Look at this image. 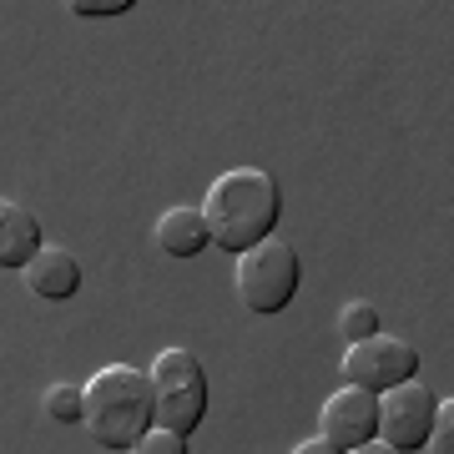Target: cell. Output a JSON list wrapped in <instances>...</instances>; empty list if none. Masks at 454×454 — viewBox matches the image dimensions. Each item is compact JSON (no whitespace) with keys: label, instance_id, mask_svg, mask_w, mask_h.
I'll return each mask as SVG.
<instances>
[{"label":"cell","instance_id":"2","mask_svg":"<svg viewBox=\"0 0 454 454\" xmlns=\"http://www.w3.org/2000/svg\"><path fill=\"white\" fill-rule=\"evenodd\" d=\"M82 424L91 429L101 450H131L157 424L152 404V373L131 364H106L82 384Z\"/></svg>","mask_w":454,"mask_h":454},{"label":"cell","instance_id":"4","mask_svg":"<svg viewBox=\"0 0 454 454\" xmlns=\"http://www.w3.org/2000/svg\"><path fill=\"white\" fill-rule=\"evenodd\" d=\"M238 258V298H243L247 313H258V318H273L293 303V293H298V253L293 243H278V238H262V243L243 247V253H232Z\"/></svg>","mask_w":454,"mask_h":454},{"label":"cell","instance_id":"14","mask_svg":"<svg viewBox=\"0 0 454 454\" xmlns=\"http://www.w3.org/2000/svg\"><path fill=\"white\" fill-rule=\"evenodd\" d=\"M131 450H137V454H182V450H187V439L172 434V429H162V424H152V429L131 444Z\"/></svg>","mask_w":454,"mask_h":454},{"label":"cell","instance_id":"16","mask_svg":"<svg viewBox=\"0 0 454 454\" xmlns=\"http://www.w3.org/2000/svg\"><path fill=\"white\" fill-rule=\"evenodd\" d=\"M298 454H339V450H333L324 434H313V439H303V444H298Z\"/></svg>","mask_w":454,"mask_h":454},{"label":"cell","instance_id":"7","mask_svg":"<svg viewBox=\"0 0 454 454\" xmlns=\"http://www.w3.org/2000/svg\"><path fill=\"white\" fill-rule=\"evenodd\" d=\"M373 429H379V394L358 389V384L333 389L324 399V409H318V434H324L339 454L373 444Z\"/></svg>","mask_w":454,"mask_h":454},{"label":"cell","instance_id":"3","mask_svg":"<svg viewBox=\"0 0 454 454\" xmlns=\"http://www.w3.org/2000/svg\"><path fill=\"white\" fill-rule=\"evenodd\" d=\"M152 404H157V424L182 439L202 424V414H207V373H202L192 348H162L152 358Z\"/></svg>","mask_w":454,"mask_h":454},{"label":"cell","instance_id":"8","mask_svg":"<svg viewBox=\"0 0 454 454\" xmlns=\"http://www.w3.org/2000/svg\"><path fill=\"white\" fill-rule=\"evenodd\" d=\"M20 283H26L35 298H46V303H66L71 293L82 288V262H76V253H66V247L41 243L31 258H26V268H20Z\"/></svg>","mask_w":454,"mask_h":454},{"label":"cell","instance_id":"6","mask_svg":"<svg viewBox=\"0 0 454 454\" xmlns=\"http://www.w3.org/2000/svg\"><path fill=\"white\" fill-rule=\"evenodd\" d=\"M434 404H439L434 389H424L419 379L379 389V429H373V439H384V450H424Z\"/></svg>","mask_w":454,"mask_h":454},{"label":"cell","instance_id":"12","mask_svg":"<svg viewBox=\"0 0 454 454\" xmlns=\"http://www.w3.org/2000/svg\"><path fill=\"white\" fill-rule=\"evenodd\" d=\"M339 333L348 343L354 339H369V333H379V309H373V303H343V313H339Z\"/></svg>","mask_w":454,"mask_h":454},{"label":"cell","instance_id":"5","mask_svg":"<svg viewBox=\"0 0 454 454\" xmlns=\"http://www.w3.org/2000/svg\"><path fill=\"white\" fill-rule=\"evenodd\" d=\"M343 384H358V389H389V384H404L419 373V354L414 343L404 339H389V333H369V339H354L348 354H343Z\"/></svg>","mask_w":454,"mask_h":454},{"label":"cell","instance_id":"9","mask_svg":"<svg viewBox=\"0 0 454 454\" xmlns=\"http://www.w3.org/2000/svg\"><path fill=\"white\" fill-rule=\"evenodd\" d=\"M152 243L162 247L167 258H197L202 247H212L207 238V217H202V207H167L162 217H157V227H152Z\"/></svg>","mask_w":454,"mask_h":454},{"label":"cell","instance_id":"10","mask_svg":"<svg viewBox=\"0 0 454 454\" xmlns=\"http://www.w3.org/2000/svg\"><path fill=\"white\" fill-rule=\"evenodd\" d=\"M35 247H41V223L31 207H20L11 197H0V268H26Z\"/></svg>","mask_w":454,"mask_h":454},{"label":"cell","instance_id":"1","mask_svg":"<svg viewBox=\"0 0 454 454\" xmlns=\"http://www.w3.org/2000/svg\"><path fill=\"white\" fill-rule=\"evenodd\" d=\"M278 207H283V192H278L273 172H262V167H232V172H223L207 187V202H202L212 247L243 253V247L273 238Z\"/></svg>","mask_w":454,"mask_h":454},{"label":"cell","instance_id":"13","mask_svg":"<svg viewBox=\"0 0 454 454\" xmlns=\"http://www.w3.org/2000/svg\"><path fill=\"white\" fill-rule=\"evenodd\" d=\"M424 450H439V454L454 450V399L434 404V419H429V439H424Z\"/></svg>","mask_w":454,"mask_h":454},{"label":"cell","instance_id":"15","mask_svg":"<svg viewBox=\"0 0 454 454\" xmlns=\"http://www.w3.org/2000/svg\"><path fill=\"white\" fill-rule=\"evenodd\" d=\"M137 0H66V11L82 20H106V16H127Z\"/></svg>","mask_w":454,"mask_h":454},{"label":"cell","instance_id":"11","mask_svg":"<svg viewBox=\"0 0 454 454\" xmlns=\"http://www.w3.org/2000/svg\"><path fill=\"white\" fill-rule=\"evenodd\" d=\"M46 414L56 424H82V384H51L46 389Z\"/></svg>","mask_w":454,"mask_h":454}]
</instances>
